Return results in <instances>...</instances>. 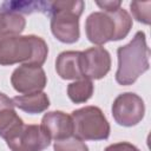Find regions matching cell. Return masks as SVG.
Returning a JSON list of instances; mask_svg holds the SVG:
<instances>
[{
  "label": "cell",
  "instance_id": "cell-12",
  "mask_svg": "<svg viewBox=\"0 0 151 151\" xmlns=\"http://www.w3.org/2000/svg\"><path fill=\"white\" fill-rule=\"evenodd\" d=\"M15 107L31 114H38L46 111L50 106V99L45 92H34L17 96L12 99Z\"/></svg>",
  "mask_w": 151,
  "mask_h": 151
},
{
  "label": "cell",
  "instance_id": "cell-2",
  "mask_svg": "<svg viewBox=\"0 0 151 151\" xmlns=\"http://www.w3.org/2000/svg\"><path fill=\"white\" fill-rule=\"evenodd\" d=\"M117 55L118 68L116 72V81L123 86L132 85L150 66V50L146 44L145 33L138 31L129 44L118 47Z\"/></svg>",
  "mask_w": 151,
  "mask_h": 151
},
{
  "label": "cell",
  "instance_id": "cell-3",
  "mask_svg": "<svg viewBox=\"0 0 151 151\" xmlns=\"http://www.w3.org/2000/svg\"><path fill=\"white\" fill-rule=\"evenodd\" d=\"M85 2L80 0L51 1V31L54 38L64 44H74L80 37L79 18Z\"/></svg>",
  "mask_w": 151,
  "mask_h": 151
},
{
  "label": "cell",
  "instance_id": "cell-20",
  "mask_svg": "<svg viewBox=\"0 0 151 151\" xmlns=\"http://www.w3.org/2000/svg\"><path fill=\"white\" fill-rule=\"evenodd\" d=\"M96 5L103 9L101 12H106V13H110V12H114L117 9L120 8L122 6V1H116V0H109V1H97Z\"/></svg>",
  "mask_w": 151,
  "mask_h": 151
},
{
  "label": "cell",
  "instance_id": "cell-11",
  "mask_svg": "<svg viewBox=\"0 0 151 151\" xmlns=\"http://www.w3.org/2000/svg\"><path fill=\"white\" fill-rule=\"evenodd\" d=\"M80 54L79 51H65L57 57L55 71L61 79L78 80L84 78L80 68Z\"/></svg>",
  "mask_w": 151,
  "mask_h": 151
},
{
  "label": "cell",
  "instance_id": "cell-1",
  "mask_svg": "<svg viewBox=\"0 0 151 151\" xmlns=\"http://www.w3.org/2000/svg\"><path fill=\"white\" fill-rule=\"evenodd\" d=\"M48 46L37 35H0V65L27 64L41 66L47 58Z\"/></svg>",
  "mask_w": 151,
  "mask_h": 151
},
{
  "label": "cell",
  "instance_id": "cell-10",
  "mask_svg": "<svg viewBox=\"0 0 151 151\" xmlns=\"http://www.w3.org/2000/svg\"><path fill=\"white\" fill-rule=\"evenodd\" d=\"M40 126L51 140H63L73 136L72 118L63 111H51L45 113Z\"/></svg>",
  "mask_w": 151,
  "mask_h": 151
},
{
  "label": "cell",
  "instance_id": "cell-6",
  "mask_svg": "<svg viewBox=\"0 0 151 151\" xmlns=\"http://www.w3.org/2000/svg\"><path fill=\"white\" fill-rule=\"evenodd\" d=\"M145 113L143 99L133 93L125 92L119 94L112 104V116L117 124L126 127L137 125Z\"/></svg>",
  "mask_w": 151,
  "mask_h": 151
},
{
  "label": "cell",
  "instance_id": "cell-18",
  "mask_svg": "<svg viewBox=\"0 0 151 151\" xmlns=\"http://www.w3.org/2000/svg\"><path fill=\"white\" fill-rule=\"evenodd\" d=\"M54 151H88L87 145L79 138L72 136L63 140L54 142Z\"/></svg>",
  "mask_w": 151,
  "mask_h": 151
},
{
  "label": "cell",
  "instance_id": "cell-8",
  "mask_svg": "<svg viewBox=\"0 0 151 151\" xmlns=\"http://www.w3.org/2000/svg\"><path fill=\"white\" fill-rule=\"evenodd\" d=\"M11 84L17 92L28 94L41 92L47 84V78L41 66L22 64L13 71Z\"/></svg>",
  "mask_w": 151,
  "mask_h": 151
},
{
  "label": "cell",
  "instance_id": "cell-7",
  "mask_svg": "<svg viewBox=\"0 0 151 151\" xmlns=\"http://www.w3.org/2000/svg\"><path fill=\"white\" fill-rule=\"evenodd\" d=\"M85 32L88 41L100 46L107 41L117 40V25L112 13L93 12L85 22Z\"/></svg>",
  "mask_w": 151,
  "mask_h": 151
},
{
  "label": "cell",
  "instance_id": "cell-9",
  "mask_svg": "<svg viewBox=\"0 0 151 151\" xmlns=\"http://www.w3.org/2000/svg\"><path fill=\"white\" fill-rule=\"evenodd\" d=\"M80 68L84 78L90 80L104 78L111 68V55L101 46H93L81 52Z\"/></svg>",
  "mask_w": 151,
  "mask_h": 151
},
{
  "label": "cell",
  "instance_id": "cell-15",
  "mask_svg": "<svg viewBox=\"0 0 151 151\" xmlns=\"http://www.w3.org/2000/svg\"><path fill=\"white\" fill-rule=\"evenodd\" d=\"M50 5L51 1L48 2H42V1H35V2H28V1H22V2H5L1 6V12H13L20 14L22 13H33V12H45L50 14Z\"/></svg>",
  "mask_w": 151,
  "mask_h": 151
},
{
  "label": "cell",
  "instance_id": "cell-4",
  "mask_svg": "<svg viewBox=\"0 0 151 151\" xmlns=\"http://www.w3.org/2000/svg\"><path fill=\"white\" fill-rule=\"evenodd\" d=\"M73 136L81 140H104L110 136V124L98 106H85L71 114Z\"/></svg>",
  "mask_w": 151,
  "mask_h": 151
},
{
  "label": "cell",
  "instance_id": "cell-21",
  "mask_svg": "<svg viewBox=\"0 0 151 151\" xmlns=\"http://www.w3.org/2000/svg\"><path fill=\"white\" fill-rule=\"evenodd\" d=\"M11 107H15L14 104H13V101H12V99L8 98L5 93L0 92V113L2 111L7 110V109H11Z\"/></svg>",
  "mask_w": 151,
  "mask_h": 151
},
{
  "label": "cell",
  "instance_id": "cell-13",
  "mask_svg": "<svg viewBox=\"0 0 151 151\" xmlns=\"http://www.w3.org/2000/svg\"><path fill=\"white\" fill-rule=\"evenodd\" d=\"M26 20L21 14L0 11V35H20Z\"/></svg>",
  "mask_w": 151,
  "mask_h": 151
},
{
  "label": "cell",
  "instance_id": "cell-19",
  "mask_svg": "<svg viewBox=\"0 0 151 151\" xmlns=\"http://www.w3.org/2000/svg\"><path fill=\"white\" fill-rule=\"evenodd\" d=\"M104 151H140L137 146L127 142H119L109 145Z\"/></svg>",
  "mask_w": 151,
  "mask_h": 151
},
{
  "label": "cell",
  "instance_id": "cell-16",
  "mask_svg": "<svg viewBox=\"0 0 151 151\" xmlns=\"http://www.w3.org/2000/svg\"><path fill=\"white\" fill-rule=\"evenodd\" d=\"M113 15V19L117 25V40L126 38V35L130 33V29L132 28V18L131 15L124 9L119 8L114 12H110Z\"/></svg>",
  "mask_w": 151,
  "mask_h": 151
},
{
  "label": "cell",
  "instance_id": "cell-14",
  "mask_svg": "<svg viewBox=\"0 0 151 151\" xmlns=\"http://www.w3.org/2000/svg\"><path fill=\"white\" fill-rule=\"evenodd\" d=\"M93 90L94 87L92 80L87 78H81L71 83L67 86V96L74 104H83L92 97Z\"/></svg>",
  "mask_w": 151,
  "mask_h": 151
},
{
  "label": "cell",
  "instance_id": "cell-5",
  "mask_svg": "<svg viewBox=\"0 0 151 151\" xmlns=\"http://www.w3.org/2000/svg\"><path fill=\"white\" fill-rule=\"evenodd\" d=\"M5 140L11 151H42L51 144L50 137L35 124L20 125Z\"/></svg>",
  "mask_w": 151,
  "mask_h": 151
},
{
  "label": "cell",
  "instance_id": "cell-17",
  "mask_svg": "<svg viewBox=\"0 0 151 151\" xmlns=\"http://www.w3.org/2000/svg\"><path fill=\"white\" fill-rule=\"evenodd\" d=\"M132 17L144 24L150 25V12H151V1H132L130 4Z\"/></svg>",
  "mask_w": 151,
  "mask_h": 151
}]
</instances>
